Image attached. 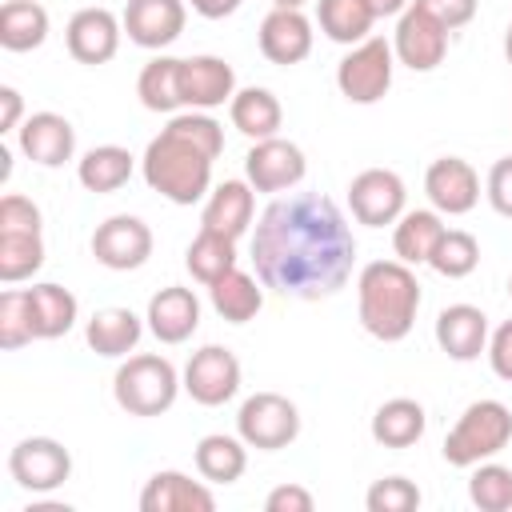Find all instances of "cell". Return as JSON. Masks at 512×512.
I'll return each instance as SVG.
<instances>
[{
    "label": "cell",
    "mask_w": 512,
    "mask_h": 512,
    "mask_svg": "<svg viewBox=\"0 0 512 512\" xmlns=\"http://www.w3.org/2000/svg\"><path fill=\"white\" fill-rule=\"evenodd\" d=\"M132 168H136V156L128 148H120V144H96V148H88L76 160V180L88 192L108 196V192H120L132 180Z\"/></svg>",
    "instance_id": "obj_27"
},
{
    "label": "cell",
    "mask_w": 512,
    "mask_h": 512,
    "mask_svg": "<svg viewBox=\"0 0 512 512\" xmlns=\"http://www.w3.org/2000/svg\"><path fill=\"white\" fill-rule=\"evenodd\" d=\"M120 36H124V20L112 8H80L68 28H64V44L68 56L76 64H108L120 52Z\"/></svg>",
    "instance_id": "obj_15"
},
{
    "label": "cell",
    "mask_w": 512,
    "mask_h": 512,
    "mask_svg": "<svg viewBox=\"0 0 512 512\" xmlns=\"http://www.w3.org/2000/svg\"><path fill=\"white\" fill-rule=\"evenodd\" d=\"M208 296H212L216 316H224L228 324H248L264 308V284H260V276H252L244 268H232L228 276L208 284Z\"/></svg>",
    "instance_id": "obj_30"
},
{
    "label": "cell",
    "mask_w": 512,
    "mask_h": 512,
    "mask_svg": "<svg viewBox=\"0 0 512 512\" xmlns=\"http://www.w3.org/2000/svg\"><path fill=\"white\" fill-rule=\"evenodd\" d=\"M44 264V232H0V280L20 284Z\"/></svg>",
    "instance_id": "obj_36"
},
{
    "label": "cell",
    "mask_w": 512,
    "mask_h": 512,
    "mask_svg": "<svg viewBox=\"0 0 512 512\" xmlns=\"http://www.w3.org/2000/svg\"><path fill=\"white\" fill-rule=\"evenodd\" d=\"M180 72H184V60L180 56H152L140 76H136V96L148 112H164V116H176V108H184V92H180Z\"/></svg>",
    "instance_id": "obj_28"
},
{
    "label": "cell",
    "mask_w": 512,
    "mask_h": 512,
    "mask_svg": "<svg viewBox=\"0 0 512 512\" xmlns=\"http://www.w3.org/2000/svg\"><path fill=\"white\" fill-rule=\"evenodd\" d=\"M0 232H44V216L28 196L8 192L0 200Z\"/></svg>",
    "instance_id": "obj_42"
},
{
    "label": "cell",
    "mask_w": 512,
    "mask_h": 512,
    "mask_svg": "<svg viewBox=\"0 0 512 512\" xmlns=\"http://www.w3.org/2000/svg\"><path fill=\"white\" fill-rule=\"evenodd\" d=\"M32 340H36V332H32V320H28V296H24V288L0 292V348L16 352V348H24Z\"/></svg>",
    "instance_id": "obj_39"
},
{
    "label": "cell",
    "mask_w": 512,
    "mask_h": 512,
    "mask_svg": "<svg viewBox=\"0 0 512 512\" xmlns=\"http://www.w3.org/2000/svg\"><path fill=\"white\" fill-rule=\"evenodd\" d=\"M508 296H512V276H508Z\"/></svg>",
    "instance_id": "obj_52"
},
{
    "label": "cell",
    "mask_w": 512,
    "mask_h": 512,
    "mask_svg": "<svg viewBox=\"0 0 512 512\" xmlns=\"http://www.w3.org/2000/svg\"><path fill=\"white\" fill-rule=\"evenodd\" d=\"M140 336H144V320H140L132 308H100V312H92V320L84 324L88 348H92L96 356H108V360L136 352Z\"/></svg>",
    "instance_id": "obj_25"
},
{
    "label": "cell",
    "mask_w": 512,
    "mask_h": 512,
    "mask_svg": "<svg viewBox=\"0 0 512 512\" xmlns=\"http://www.w3.org/2000/svg\"><path fill=\"white\" fill-rule=\"evenodd\" d=\"M236 436L256 452H280L300 436V408L280 392H256L236 412Z\"/></svg>",
    "instance_id": "obj_7"
},
{
    "label": "cell",
    "mask_w": 512,
    "mask_h": 512,
    "mask_svg": "<svg viewBox=\"0 0 512 512\" xmlns=\"http://www.w3.org/2000/svg\"><path fill=\"white\" fill-rule=\"evenodd\" d=\"M392 52L404 68L412 72H432L436 64H444L448 56V28L424 12L420 4H408L396 16V32H392Z\"/></svg>",
    "instance_id": "obj_12"
},
{
    "label": "cell",
    "mask_w": 512,
    "mask_h": 512,
    "mask_svg": "<svg viewBox=\"0 0 512 512\" xmlns=\"http://www.w3.org/2000/svg\"><path fill=\"white\" fill-rule=\"evenodd\" d=\"M252 264L264 288L292 300H324L348 284L356 236L336 200L320 192H292L260 212Z\"/></svg>",
    "instance_id": "obj_1"
},
{
    "label": "cell",
    "mask_w": 512,
    "mask_h": 512,
    "mask_svg": "<svg viewBox=\"0 0 512 512\" xmlns=\"http://www.w3.org/2000/svg\"><path fill=\"white\" fill-rule=\"evenodd\" d=\"M180 388H184V376L160 352H136L112 376V396L128 416H160V412H168L176 404Z\"/></svg>",
    "instance_id": "obj_4"
},
{
    "label": "cell",
    "mask_w": 512,
    "mask_h": 512,
    "mask_svg": "<svg viewBox=\"0 0 512 512\" xmlns=\"http://www.w3.org/2000/svg\"><path fill=\"white\" fill-rule=\"evenodd\" d=\"M264 508H268V512H312L316 500H312V492L300 488V484H280V488H272V492L264 496Z\"/></svg>",
    "instance_id": "obj_46"
},
{
    "label": "cell",
    "mask_w": 512,
    "mask_h": 512,
    "mask_svg": "<svg viewBox=\"0 0 512 512\" xmlns=\"http://www.w3.org/2000/svg\"><path fill=\"white\" fill-rule=\"evenodd\" d=\"M364 504H368V512H412V508H420V488L408 476H384L368 488Z\"/></svg>",
    "instance_id": "obj_41"
},
{
    "label": "cell",
    "mask_w": 512,
    "mask_h": 512,
    "mask_svg": "<svg viewBox=\"0 0 512 512\" xmlns=\"http://www.w3.org/2000/svg\"><path fill=\"white\" fill-rule=\"evenodd\" d=\"M140 172L152 192H160L164 200L184 204V208L212 192V156L204 148H196L192 140L176 136L172 128H160V136L148 140V148L140 156Z\"/></svg>",
    "instance_id": "obj_3"
},
{
    "label": "cell",
    "mask_w": 512,
    "mask_h": 512,
    "mask_svg": "<svg viewBox=\"0 0 512 512\" xmlns=\"http://www.w3.org/2000/svg\"><path fill=\"white\" fill-rule=\"evenodd\" d=\"M420 280L404 260H372L356 276V312L368 336L396 344L412 332L420 312Z\"/></svg>",
    "instance_id": "obj_2"
},
{
    "label": "cell",
    "mask_w": 512,
    "mask_h": 512,
    "mask_svg": "<svg viewBox=\"0 0 512 512\" xmlns=\"http://www.w3.org/2000/svg\"><path fill=\"white\" fill-rule=\"evenodd\" d=\"M308 0H272V8H304Z\"/></svg>",
    "instance_id": "obj_50"
},
{
    "label": "cell",
    "mask_w": 512,
    "mask_h": 512,
    "mask_svg": "<svg viewBox=\"0 0 512 512\" xmlns=\"http://www.w3.org/2000/svg\"><path fill=\"white\" fill-rule=\"evenodd\" d=\"M16 148L40 168H60L76 152V128L60 112H32L16 128Z\"/></svg>",
    "instance_id": "obj_17"
},
{
    "label": "cell",
    "mask_w": 512,
    "mask_h": 512,
    "mask_svg": "<svg viewBox=\"0 0 512 512\" xmlns=\"http://www.w3.org/2000/svg\"><path fill=\"white\" fill-rule=\"evenodd\" d=\"M180 376H184V392L204 408H220L240 392V360L224 344L196 348Z\"/></svg>",
    "instance_id": "obj_9"
},
{
    "label": "cell",
    "mask_w": 512,
    "mask_h": 512,
    "mask_svg": "<svg viewBox=\"0 0 512 512\" xmlns=\"http://www.w3.org/2000/svg\"><path fill=\"white\" fill-rule=\"evenodd\" d=\"M180 92H184V108H196V112L224 108L236 96V72L220 56H184Z\"/></svg>",
    "instance_id": "obj_19"
},
{
    "label": "cell",
    "mask_w": 512,
    "mask_h": 512,
    "mask_svg": "<svg viewBox=\"0 0 512 512\" xmlns=\"http://www.w3.org/2000/svg\"><path fill=\"white\" fill-rule=\"evenodd\" d=\"M228 120L236 132H244L248 140H268V136H280V124H284V108L280 100L268 92V88H240L228 104Z\"/></svg>",
    "instance_id": "obj_29"
},
{
    "label": "cell",
    "mask_w": 512,
    "mask_h": 512,
    "mask_svg": "<svg viewBox=\"0 0 512 512\" xmlns=\"http://www.w3.org/2000/svg\"><path fill=\"white\" fill-rule=\"evenodd\" d=\"M508 440H512V408L500 400H472L444 436V460L452 468H472L504 452Z\"/></svg>",
    "instance_id": "obj_5"
},
{
    "label": "cell",
    "mask_w": 512,
    "mask_h": 512,
    "mask_svg": "<svg viewBox=\"0 0 512 512\" xmlns=\"http://www.w3.org/2000/svg\"><path fill=\"white\" fill-rule=\"evenodd\" d=\"M24 296H28V320H32L36 340H60L64 332H72V324L80 316V304L64 284L44 280V284L24 288Z\"/></svg>",
    "instance_id": "obj_24"
},
{
    "label": "cell",
    "mask_w": 512,
    "mask_h": 512,
    "mask_svg": "<svg viewBox=\"0 0 512 512\" xmlns=\"http://www.w3.org/2000/svg\"><path fill=\"white\" fill-rule=\"evenodd\" d=\"M404 204H408V188H404L400 172H392V168H364L348 184V208H352L356 224H368V228L396 224L408 212Z\"/></svg>",
    "instance_id": "obj_8"
},
{
    "label": "cell",
    "mask_w": 512,
    "mask_h": 512,
    "mask_svg": "<svg viewBox=\"0 0 512 512\" xmlns=\"http://www.w3.org/2000/svg\"><path fill=\"white\" fill-rule=\"evenodd\" d=\"M424 196L440 216H468L480 200V172L464 156H440L424 172Z\"/></svg>",
    "instance_id": "obj_14"
},
{
    "label": "cell",
    "mask_w": 512,
    "mask_h": 512,
    "mask_svg": "<svg viewBox=\"0 0 512 512\" xmlns=\"http://www.w3.org/2000/svg\"><path fill=\"white\" fill-rule=\"evenodd\" d=\"M316 24L328 40L336 44H360L368 40L372 24H376V12L368 0H316Z\"/></svg>",
    "instance_id": "obj_34"
},
{
    "label": "cell",
    "mask_w": 512,
    "mask_h": 512,
    "mask_svg": "<svg viewBox=\"0 0 512 512\" xmlns=\"http://www.w3.org/2000/svg\"><path fill=\"white\" fill-rule=\"evenodd\" d=\"M476 264H480V240L472 232H464V228H444V236L436 240V248L428 256V268L448 276V280L472 276Z\"/></svg>",
    "instance_id": "obj_37"
},
{
    "label": "cell",
    "mask_w": 512,
    "mask_h": 512,
    "mask_svg": "<svg viewBox=\"0 0 512 512\" xmlns=\"http://www.w3.org/2000/svg\"><path fill=\"white\" fill-rule=\"evenodd\" d=\"M436 344L448 360L468 364L488 352V316L476 304H448L436 316Z\"/></svg>",
    "instance_id": "obj_22"
},
{
    "label": "cell",
    "mask_w": 512,
    "mask_h": 512,
    "mask_svg": "<svg viewBox=\"0 0 512 512\" xmlns=\"http://www.w3.org/2000/svg\"><path fill=\"white\" fill-rule=\"evenodd\" d=\"M412 4H420L424 12H432L448 32L472 24L476 20V8H480V0H412Z\"/></svg>",
    "instance_id": "obj_44"
},
{
    "label": "cell",
    "mask_w": 512,
    "mask_h": 512,
    "mask_svg": "<svg viewBox=\"0 0 512 512\" xmlns=\"http://www.w3.org/2000/svg\"><path fill=\"white\" fill-rule=\"evenodd\" d=\"M196 472L208 484H236L248 468V444L240 436H224V432H208L196 444Z\"/></svg>",
    "instance_id": "obj_32"
},
{
    "label": "cell",
    "mask_w": 512,
    "mask_h": 512,
    "mask_svg": "<svg viewBox=\"0 0 512 512\" xmlns=\"http://www.w3.org/2000/svg\"><path fill=\"white\" fill-rule=\"evenodd\" d=\"M8 472L24 492H56L72 476V452L52 436H24L8 452Z\"/></svg>",
    "instance_id": "obj_11"
},
{
    "label": "cell",
    "mask_w": 512,
    "mask_h": 512,
    "mask_svg": "<svg viewBox=\"0 0 512 512\" xmlns=\"http://www.w3.org/2000/svg\"><path fill=\"white\" fill-rule=\"evenodd\" d=\"M216 508V496L212 488L176 468H164V472H152L148 484L140 488V512H212Z\"/></svg>",
    "instance_id": "obj_20"
},
{
    "label": "cell",
    "mask_w": 512,
    "mask_h": 512,
    "mask_svg": "<svg viewBox=\"0 0 512 512\" xmlns=\"http://www.w3.org/2000/svg\"><path fill=\"white\" fill-rule=\"evenodd\" d=\"M504 60L512 64V24H508V32H504Z\"/></svg>",
    "instance_id": "obj_51"
},
{
    "label": "cell",
    "mask_w": 512,
    "mask_h": 512,
    "mask_svg": "<svg viewBox=\"0 0 512 512\" xmlns=\"http://www.w3.org/2000/svg\"><path fill=\"white\" fill-rule=\"evenodd\" d=\"M144 320L160 344H184L200 328V296L184 284H168L148 300Z\"/></svg>",
    "instance_id": "obj_21"
},
{
    "label": "cell",
    "mask_w": 512,
    "mask_h": 512,
    "mask_svg": "<svg viewBox=\"0 0 512 512\" xmlns=\"http://www.w3.org/2000/svg\"><path fill=\"white\" fill-rule=\"evenodd\" d=\"M184 268L192 272L196 284H204V288L216 284L220 276H228V272L236 268V240L200 228V232L192 236L188 252H184Z\"/></svg>",
    "instance_id": "obj_35"
},
{
    "label": "cell",
    "mask_w": 512,
    "mask_h": 512,
    "mask_svg": "<svg viewBox=\"0 0 512 512\" xmlns=\"http://www.w3.org/2000/svg\"><path fill=\"white\" fill-rule=\"evenodd\" d=\"M48 40V8L36 0H4L0 4V44L8 52H32Z\"/></svg>",
    "instance_id": "obj_33"
},
{
    "label": "cell",
    "mask_w": 512,
    "mask_h": 512,
    "mask_svg": "<svg viewBox=\"0 0 512 512\" xmlns=\"http://www.w3.org/2000/svg\"><path fill=\"white\" fill-rule=\"evenodd\" d=\"M444 236V220L436 208H412L392 224V252L404 264H428L436 240Z\"/></svg>",
    "instance_id": "obj_31"
},
{
    "label": "cell",
    "mask_w": 512,
    "mask_h": 512,
    "mask_svg": "<svg viewBox=\"0 0 512 512\" xmlns=\"http://www.w3.org/2000/svg\"><path fill=\"white\" fill-rule=\"evenodd\" d=\"M188 4H192V12L204 16V20H224V16H232L244 0H188Z\"/></svg>",
    "instance_id": "obj_48"
},
{
    "label": "cell",
    "mask_w": 512,
    "mask_h": 512,
    "mask_svg": "<svg viewBox=\"0 0 512 512\" xmlns=\"http://www.w3.org/2000/svg\"><path fill=\"white\" fill-rule=\"evenodd\" d=\"M468 500H472L480 512H512V468H504V464H496V460L472 464Z\"/></svg>",
    "instance_id": "obj_38"
},
{
    "label": "cell",
    "mask_w": 512,
    "mask_h": 512,
    "mask_svg": "<svg viewBox=\"0 0 512 512\" xmlns=\"http://www.w3.org/2000/svg\"><path fill=\"white\" fill-rule=\"evenodd\" d=\"M252 216H256V188L248 180H224L208 192L200 228L220 232L228 240H240L252 228Z\"/></svg>",
    "instance_id": "obj_23"
},
{
    "label": "cell",
    "mask_w": 512,
    "mask_h": 512,
    "mask_svg": "<svg viewBox=\"0 0 512 512\" xmlns=\"http://www.w3.org/2000/svg\"><path fill=\"white\" fill-rule=\"evenodd\" d=\"M152 248H156L152 228L140 216H128V212L108 216L92 232V256H96V264H104L112 272H136V268H144L148 256H152Z\"/></svg>",
    "instance_id": "obj_10"
},
{
    "label": "cell",
    "mask_w": 512,
    "mask_h": 512,
    "mask_svg": "<svg viewBox=\"0 0 512 512\" xmlns=\"http://www.w3.org/2000/svg\"><path fill=\"white\" fill-rule=\"evenodd\" d=\"M24 100H20V92L12 88V84H0V132H16L24 120Z\"/></svg>",
    "instance_id": "obj_47"
},
{
    "label": "cell",
    "mask_w": 512,
    "mask_h": 512,
    "mask_svg": "<svg viewBox=\"0 0 512 512\" xmlns=\"http://www.w3.org/2000/svg\"><path fill=\"white\" fill-rule=\"evenodd\" d=\"M164 128H172L176 136H184V140H192L196 148H204L212 160L224 152V124L220 120H212L208 112H196V108H188V112H176Z\"/></svg>",
    "instance_id": "obj_40"
},
{
    "label": "cell",
    "mask_w": 512,
    "mask_h": 512,
    "mask_svg": "<svg viewBox=\"0 0 512 512\" xmlns=\"http://www.w3.org/2000/svg\"><path fill=\"white\" fill-rule=\"evenodd\" d=\"M484 196H488V204H492L496 216L512 220V156H500V160L488 168Z\"/></svg>",
    "instance_id": "obj_43"
},
{
    "label": "cell",
    "mask_w": 512,
    "mask_h": 512,
    "mask_svg": "<svg viewBox=\"0 0 512 512\" xmlns=\"http://www.w3.org/2000/svg\"><path fill=\"white\" fill-rule=\"evenodd\" d=\"M120 20L136 48L164 52L168 44L180 40V32L188 24V4L184 0H128Z\"/></svg>",
    "instance_id": "obj_16"
},
{
    "label": "cell",
    "mask_w": 512,
    "mask_h": 512,
    "mask_svg": "<svg viewBox=\"0 0 512 512\" xmlns=\"http://www.w3.org/2000/svg\"><path fill=\"white\" fill-rule=\"evenodd\" d=\"M428 428V412L412 396H392L372 412V440L380 448H412Z\"/></svg>",
    "instance_id": "obj_26"
},
{
    "label": "cell",
    "mask_w": 512,
    "mask_h": 512,
    "mask_svg": "<svg viewBox=\"0 0 512 512\" xmlns=\"http://www.w3.org/2000/svg\"><path fill=\"white\" fill-rule=\"evenodd\" d=\"M256 40H260V52H264L268 64H284L288 68V64H300V60L312 56L316 32H312V20L300 8H272L260 20Z\"/></svg>",
    "instance_id": "obj_18"
},
{
    "label": "cell",
    "mask_w": 512,
    "mask_h": 512,
    "mask_svg": "<svg viewBox=\"0 0 512 512\" xmlns=\"http://www.w3.org/2000/svg\"><path fill=\"white\" fill-rule=\"evenodd\" d=\"M488 364L500 380L512 384V320L496 324V332L488 336Z\"/></svg>",
    "instance_id": "obj_45"
},
{
    "label": "cell",
    "mask_w": 512,
    "mask_h": 512,
    "mask_svg": "<svg viewBox=\"0 0 512 512\" xmlns=\"http://www.w3.org/2000/svg\"><path fill=\"white\" fill-rule=\"evenodd\" d=\"M372 4V12H376V20H384V16H400L412 0H368Z\"/></svg>",
    "instance_id": "obj_49"
},
{
    "label": "cell",
    "mask_w": 512,
    "mask_h": 512,
    "mask_svg": "<svg viewBox=\"0 0 512 512\" xmlns=\"http://www.w3.org/2000/svg\"><path fill=\"white\" fill-rule=\"evenodd\" d=\"M308 172L304 148L284 140V136H268V140H252L248 156H244V180L256 192H292Z\"/></svg>",
    "instance_id": "obj_13"
},
{
    "label": "cell",
    "mask_w": 512,
    "mask_h": 512,
    "mask_svg": "<svg viewBox=\"0 0 512 512\" xmlns=\"http://www.w3.org/2000/svg\"><path fill=\"white\" fill-rule=\"evenodd\" d=\"M392 68H396L392 40L368 36V40L352 44L344 52V60L336 64V88L348 104H376L392 88Z\"/></svg>",
    "instance_id": "obj_6"
}]
</instances>
